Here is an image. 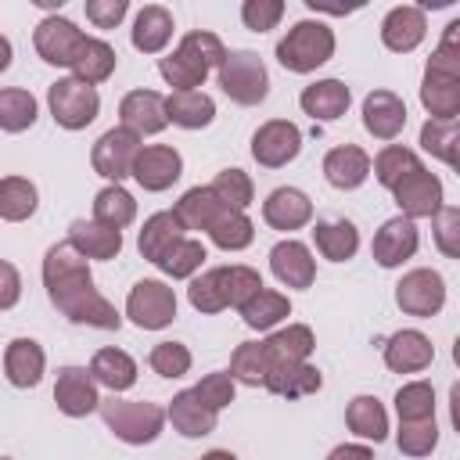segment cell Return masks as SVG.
<instances>
[{"label":"cell","mask_w":460,"mask_h":460,"mask_svg":"<svg viewBox=\"0 0 460 460\" xmlns=\"http://www.w3.org/2000/svg\"><path fill=\"white\" fill-rule=\"evenodd\" d=\"M43 284H47L54 309H61V316H68L72 323H86V327H101V331L122 327V316L115 313V305L93 288L86 259L68 241H58L47 248Z\"/></svg>","instance_id":"1"},{"label":"cell","mask_w":460,"mask_h":460,"mask_svg":"<svg viewBox=\"0 0 460 460\" xmlns=\"http://www.w3.org/2000/svg\"><path fill=\"white\" fill-rule=\"evenodd\" d=\"M456 32H460V22H449L438 50L428 58V68H424L420 104L428 108L431 119H456L460 115V54H456Z\"/></svg>","instance_id":"2"},{"label":"cell","mask_w":460,"mask_h":460,"mask_svg":"<svg viewBox=\"0 0 460 460\" xmlns=\"http://www.w3.org/2000/svg\"><path fill=\"white\" fill-rule=\"evenodd\" d=\"M223 58H226V50H223L219 36L194 29V32H187L180 40V47L169 58L158 61V72L176 90H198L205 83V75L223 65Z\"/></svg>","instance_id":"3"},{"label":"cell","mask_w":460,"mask_h":460,"mask_svg":"<svg viewBox=\"0 0 460 460\" xmlns=\"http://www.w3.org/2000/svg\"><path fill=\"white\" fill-rule=\"evenodd\" d=\"M101 417L104 424L115 431V438L129 442V446H144L155 442L162 435L165 424V410L158 402H144V399H101Z\"/></svg>","instance_id":"4"},{"label":"cell","mask_w":460,"mask_h":460,"mask_svg":"<svg viewBox=\"0 0 460 460\" xmlns=\"http://www.w3.org/2000/svg\"><path fill=\"white\" fill-rule=\"evenodd\" d=\"M334 54V32L323 22H295L288 36L277 43V61L288 72H313Z\"/></svg>","instance_id":"5"},{"label":"cell","mask_w":460,"mask_h":460,"mask_svg":"<svg viewBox=\"0 0 460 460\" xmlns=\"http://www.w3.org/2000/svg\"><path fill=\"white\" fill-rule=\"evenodd\" d=\"M216 72H219L223 93L234 104L252 108V104H262L266 93H270V72H266V65L255 50H230Z\"/></svg>","instance_id":"6"},{"label":"cell","mask_w":460,"mask_h":460,"mask_svg":"<svg viewBox=\"0 0 460 460\" xmlns=\"http://www.w3.org/2000/svg\"><path fill=\"white\" fill-rule=\"evenodd\" d=\"M47 104H50V115L58 126L65 129H86L97 111H101V97L93 86L79 83L75 75L72 79H58L50 90H47Z\"/></svg>","instance_id":"7"},{"label":"cell","mask_w":460,"mask_h":460,"mask_svg":"<svg viewBox=\"0 0 460 460\" xmlns=\"http://www.w3.org/2000/svg\"><path fill=\"white\" fill-rule=\"evenodd\" d=\"M126 316L144 331H162L176 320V295L162 280H140L133 284L126 298Z\"/></svg>","instance_id":"8"},{"label":"cell","mask_w":460,"mask_h":460,"mask_svg":"<svg viewBox=\"0 0 460 460\" xmlns=\"http://www.w3.org/2000/svg\"><path fill=\"white\" fill-rule=\"evenodd\" d=\"M395 305L410 316H435L446 305V280L438 270H410L399 284H395Z\"/></svg>","instance_id":"9"},{"label":"cell","mask_w":460,"mask_h":460,"mask_svg":"<svg viewBox=\"0 0 460 460\" xmlns=\"http://www.w3.org/2000/svg\"><path fill=\"white\" fill-rule=\"evenodd\" d=\"M137 155H140V137L133 129H126V126H115V129L101 133V140L93 144L90 162H93V172L97 176L119 183L122 176H129Z\"/></svg>","instance_id":"10"},{"label":"cell","mask_w":460,"mask_h":460,"mask_svg":"<svg viewBox=\"0 0 460 460\" xmlns=\"http://www.w3.org/2000/svg\"><path fill=\"white\" fill-rule=\"evenodd\" d=\"M298 151H302V129H298L295 122H288V119H270V122H262V126L255 129V137H252V155H255V162L266 165V169L288 165Z\"/></svg>","instance_id":"11"},{"label":"cell","mask_w":460,"mask_h":460,"mask_svg":"<svg viewBox=\"0 0 460 460\" xmlns=\"http://www.w3.org/2000/svg\"><path fill=\"white\" fill-rule=\"evenodd\" d=\"M392 194L406 219H431L442 208V180L435 172H428L424 165L413 169L406 180H399L392 187Z\"/></svg>","instance_id":"12"},{"label":"cell","mask_w":460,"mask_h":460,"mask_svg":"<svg viewBox=\"0 0 460 460\" xmlns=\"http://www.w3.org/2000/svg\"><path fill=\"white\" fill-rule=\"evenodd\" d=\"M180 172H183V158H180V151L169 147V144L140 147V155H137V162H133V169H129V176H133L144 190H165V187H172V183L180 180Z\"/></svg>","instance_id":"13"},{"label":"cell","mask_w":460,"mask_h":460,"mask_svg":"<svg viewBox=\"0 0 460 460\" xmlns=\"http://www.w3.org/2000/svg\"><path fill=\"white\" fill-rule=\"evenodd\" d=\"M54 402L65 417H86L101 406L97 395V381L90 377L86 367H61L58 370V385H54Z\"/></svg>","instance_id":"14"},{"label":"cell","mask_w":460,"mask_h":460,"mask_svg":"<svg viewBox=\"0 0 460 460\" xmlns=\"http://www.w3.org/2000/svg\"><path fill=\"white\" fill-rule=\"evenodd\" d=\"M32 43H36V54L47 61V65H72L79 43H83V32L75 29V22L61 18V14H50L36 25L32 32Z\"/></svg>","instance_id":"15"},{"label":"cell","mask_w":460,"mask_h":460,"mask_svg":"<svg viewBox=\"0 0 460 460\" xmlns=\"http://www.w3.org/2000/svg\"><path fill=\"white\" fill-rule=\"evenodd\" d=\"M119 115H122V126L133 129L137 137L162 133L169 126V119H165V97L158 90H133V93H126L122 104H119Z\"/></svg>","instance_id":"16"},{"label":"cell","mask_w":460,"mask_h":460,"mask_svg":"<svg viewBox=\"0 0 460 460\" xmlns=\"http://www.w3.org/2000/svg\"><path fill=\"white\" fill-rule=\"evenodd\" d=\"M363 126L377 140H395L406 126V104L392 90H370L363 101Z\"/></svg>","instance_id":"17"},{"label":"cell","mask_w":460,"mask_h":460,"mask_svg":"<svg viewBox=\"0 0 460 460\" xmlns=\"http://www.w3.org/2000/svg\"><path fill=\"white\" fill-rule=\"evenodd\" d=\"M417 244H420V237H417V226H413V219H406V216H395V219L381 223V230L374 234V244H370V252H374V259H377L385 270H392V266L406 262V259L417 252Z\"/></svg>","instance_id":"18"},{"label":"cell","mask_w":460,"mask_h":460,"mask_svg":"<svg viewBox=\"0 0 460 460\" xmlns=\"http://www.w3.org/2000/svg\"><path fill=\"white\" fill-rule=\"evenodd\" d=\"M270 270L288 288H309L313 277H316V262H313L309 248L302 241H291V237L288 241H277L270 248Z\"/></svg>","instance_id":"19"},{"label":"cell","mask_w":460,"mask_h":460,"mask_svg":"<svg viewBox=\"0 0 460 460\" xmlns=\"http://www.w3.org/2000/svg\"><path fill=\"white\" fill-rule=\"evenodd\" d=\"M431 359H435V349H431L428 334H420V331H395L385 341V363L395 374H417V370L431 367Z\"/></svg>","instance_id":"20"},{"label":"cell","mask_w":460,"mask_h":460,"mask_svg":"<svg viewBox=\"0 0 460 460\" xmlns=\"http://www.w3.org/2000/svg\"><path fill=\"white\" fill-rule=\"evenodd\" d=\"M424 32H428L424 11H420V7H410V4L392 7V11L385 14V22H381V43H385L388 50H395V54L413 50V47L424 40Z\"/></svg>","instance_id":"21"},{"label":"cell","mask_w":460,"mask_h":460,"mask_svg":"<svg viewBox=\"0 0 460 460\" xmlns=\"http://www.w3.org/2000/svg\"><path fill=\"white\" fill-rule=\"evenodd\" d=\"M323 176L338 190H356L370 176V155L363 147H356V144L331 147L327 158H323Z\"/></svg>","instance_id":"22"},{"label":"cell","mask_w":460,"mask_h":460,"mask_svg":"<svg viewBox=\"0 0 460 460\" xmlns=\"http://www.w3.org/2000/svg\"><path fill=\"white\" fill-rule=\"evenodd\" d=\"M262 219L273 230H298V226H305L313 219V201L298 187H277L262 201Z\"/></svg>","instance_id":"23"},{"label":"cell","mask_w":460,"mask_h":460,"mask_svg":"<svg viewBox=\"0 0 460 460\" xmlns=\"http://www.w3.org/2000/svg\"><path fill=\"white\" fill-rule=\"evenodd\" d=\"M262 385H266L273 395L302 399V395L320 392L323 377H320V370H316L309 359H302V363H270V370H266V381H262Z\"/></svg>","instance_id":"24"},{"label":"cell","mask_w":460,"mask_h":460,"mask_svg":"<svg viewBox=\"0 0 460 460\" xmlns=\"http://www.w3.org/2000/svg\"><path fill=\"white\" fill-rule=\"evenodd\" d=\"M349 101H352V93H349V86H345L341 79H316V83H309V86L302 90V97H298L302 111L313 115V119H320V122L341 119V115L349 111Z\"/></svg>","instance_id":"25"},{"label":"cell","mask_w":460,"mask_h":460,"mask_svg":"<svg viewBox=\"0 0 460 460\" xmlns=\"http://www.w3.org/2000/svg\"><path fill=\"white\" fill-rule=\"evenodd\" d=\"M43 367H47V356L32 338H14L4 352V370L14 388H36L43 377Z\"/></svg>","instance_id":"26"},{"label":"cell","mask_w":460,"mask_h":460,"mask_svg":"<svg viewBox=\"0 0 460 460\" xmlns=\"http://www.w3.org/2000/svg\"><path fill=\"white\" fill-rule=\"evenodd\" d=\"M68 244L83 255V259H115L122 252V230L101 226L93 219H75L68 226Z\"/></svg>","instance_id":"27"},{"label":"cell","mask_w":460,"mask_h":460,"mask_svg":"<svg viewBox=\"0 0 460 460\" xmlns=\"http://www.w3.org/2000/svg\"><path fill=\"white\" fill-rule=\"evenodd\" d=\"M115 50L104 43V40H97V36H83V43H79V50H75V58H72V72H75V79L79 83H86V86H97V83H104L111 72H115Z\"/></svg>","instance_id":"28"},{"label":"cell","mask_w":460,"mask_h":460,"mask_svg":"<svg viewBox=\"0 0 460 460\" xmlns=\"http://www.w3.org/2000/svg\"><path fill=\"white\" fill-rule=\"evenodd\" d=\"M165 119L183 129H201L216 119V101L201 90H176L165 97Z\"/></svg>","instance_id":"29"},{"label":"cell","mask_w":460,"mask_h":460,"mask_svg":"<svg viewBox=\"0 0 460 460\" xmlns=\"http://www.w3.org/2000/svg\"><path fill=\"white\" fill-rule=\"evenodd\" d=\"M90 377L111 392H126L137 381V363L122 349H97L90 359Z\"/></svg>","instance_id":"30"},{"label":"cell","mask_w":460,"mask_h":460,"mask_svg":"<svg viewBox=\"0 0 460 460\" xmlns=\"http://www.w3.org/2000/svg\"><path fill=\"white\" fill-rule=\"evenodd\" d=\"M169 40H172V14L162 4L140 7L137 22H133V47L144 54H158Z\"/></svg>","instance_id":"31"},{"label":"cell","mask_w":460,"mask_h":460,"mask_svg":"<svg viewBox=\"0 0 460 460\" xmlns=\"http://www.w3.org/2000/svg\"><path fill=\"white\" fill-rule=\"evenodd\" d=\"M180 237H183V223L176 219V212H155V216L144 223L140 237H137V248H140V255H144L147 262H158Z\"/></svg>","instance_id":"32"},{"label":"cell","mask_w":460,"mask_h":460,"mask_svg":"<svg viewBox=\"0 0 460 460\" xmlns=\"http://www.w3.org/2000/svg\"><path fill=\"white\" fill-rule=\"evenodd\" d=\"M165 417L172 420V428H176L183 438H201V435H212V431H216V413L205 410L190 392H176Z\"/></svg>","instance_id":"33"},{"label":"cell","mask_w":460,"mask_h":460,"mask_svg":"<svg viewBox=\"0 0 460 460\" xmlns=\"http://www.w3.org/2000/svg\"><path fill=\"white\" fill-rule=\"evenodd\" d=\"M313 241H316V248H320L323 259L345 262V259H352L356 248H359V230H356L349 219H323V223H316Z\"/></svg>","instance_id":"34"},{"label":"cell","mask_w":460,"mask_h":460,"mask_svg":"<svg viewBox=\"0 0 460 460\" xmlns=\"http://www.w3.org/2000/svg\"><path fill=\"white\" fill-rule=\"evenodd\" d=\"M313 345L316 341H313V331L305 323H288L284 331H277L262 341L270 363H302V359H309Z\"/></svg>","instance_id":"35"},{"label":"cell","mask_w":460,"mask_h":460,"mask_svg":"<svg viewBox=\"0 0 460 460\" xmlns=\"http://www.w3.org/2000/svg\"><path fill=\"white\" fill-rule=\"evenodd\" d=\"M345 424L352 435L370 438V442H385V435H388V413L374 395H356L345 410Z\"/></svg>","instance_id":"36"},{"label":"cell","mask_w":460,"mask_h":460,"mask_svg":"<svg viewBox=\"0 0 460 460\" xmlns=\"http://www.w3.org/2000/svg\"><path fill=\"white\" fill-rule=\"evenodd\" d=\"M226 205L208 190V187H190L180 201H176V219L183 223V230H208L212 226V219L223 212Z\"/></svg>","instance_id":"37"},{"label":"cell","mask_w":460,"mask_h":460,"mask_svg":"<svg viewBox=\"0 0 460 460\" xmlns=\"http://www.w3.org/2000/svg\"><path fill=\"white\" fill-rule=\"evenodd\" d=\"M133 216H137V201H133V194L126 187L111 183V187L97 190V198H93V223L122 230V226L133 223Z\"/></svg>","instance_id":"38"},{"label":"cell","mask_w":460,"mask_h":460,"mask_svg":"<svg viewBox=\"0 0 460 460\" xmlns=\"http://www.w3.org/2000/svg\"><path fill=\"white\" fill-rule=\"evenodd\" d=\"M288 313H291L288 295L270 291V288H259V291L241 305V316H244V323H248L252 331H270V327L280 323Z\"/></svg>","instance_id":"39"},{"label":"cell","mask_w":460,"mask_h":460,"mask_svg":"<svg viewBox=\"0 0 460 460\" xmlns=\"http://www.w3.org/2000/svg\"><path fill=\"white\" fill-rule=\"evenodd\" d=\"M208 237H212V244L223 248V252H241V248L252 244L255 226H252V219H248L244 212H237V208H223V212L212 219Z\"/></svg>","instance_id":"40"},{"label":"cell","mask_w":460,"mask_h":460,"mask_svg":"<svg viewBox=\"0 0 460 460\" xmlns=\"http://www.w3.org/2000/svg\"><path fill=\"white\" fill-rule=\"evenodd\" d=\"M36 212V187L25 176H4L0 180V219L22 223Z\"/></svg>","instance_id":"41"},{"label":"cell","mask_w":460,"mask_h":460,"mask_svg":"<svg viewBox=\"0 0 460 460\" xmlns=\"http://www.w3.org/2000/svg\"><path fill=\"white\" fill-rule=\"evenodd\" d=\"M36 122V97L29 90L7 86L0 90V129L4 133H22Z\"/></svg>","instance_id":"42"},{"label":"cell","mask_w":460,"mask_h":460,"mask_svg":"<svg viewBox=\"0 0 460 460\" xmlns=\"http://www.w3.org/2000/svg\"><path fill=\"white\" fill-rule=\"evenodd\" d=\"M413 169H420V158L410 151V147H402V144H388V147H381V155L374 158V176L392 190L399 180H406Z\"/></svg>","instance_id":"43"},{"label":"cell","mask_w":460,"mask_h":460,"mask_svg":"<svg viewBox=\"0 0 460 460\" xmlns=\"http://www.w3.org/2000/svg\"><path fill=\"white\" fill-rule=\"evenodd\" d=\"M266 370H270V356L262 349V341H244L234 349L230 356V377L241 381V385H262L266 381Z\"/></svg>","instance_id":"44"},{"label":"cell","mask_w":460,"mask_h":460,"mask_svg":"<svg viewBox=\"0 0 460 460\" xmlns=\"http://www.w3.org/2000/svg\"><path fill=\"white\" fill-rule=\"evenodd\" d=\"M456 140H460L456 119H428L420 126V147L442 158L446 165H456Z\"/></svg>","instance_id":"45"},{"label":"cell","mask_w":460,"mask_h":460,"mask_svg":"<svg viewBox=\"0 0 460 460\" xmlns=\"http://www.w3.org/2000/svg\"><path fill=\"white\" fill-rule=\"evenodd\" d=\"M205 259H208V255H205V244H201V241H194V237H180V241H176L155 266L176 280V277H190Z\"/></svg>","instance_id":"46"},{"label":"cell","mask_w":460,"mask_h":460,"mask_svg":"<svg viewBox=\"0 0 460 460\" xmlns=\"http://www.w3.org/2000/svg\"><path fill=\"white\" fill-rule=\"evenodd\" d=\"M219 284H223V302L241 309L262 288V277L252 266H219Z\"/></svg>","instance_id":"47"},{"label":"cell","mask_w":460,"mask_h":460,"mask_svg":"<svg viewBox=\"0 0 460 460\" xmlns=\"http://www.w3.org/2000/svg\"><path fill=\"white\" fill-rule=\"evenodd\" d=\"M395 413L399 420H424L435 417V388L428 381H410L395 392Z\"/></svg>","instance_id":"48"},{"label":"cell","mask_w":460,"mask_h":460,"mask_svg":"<svg viewBox=\"0 0 460 460\" xmlns=\"http://www.w3.org/2000/svg\"><path fill=\"white\" fill-rule=\"evenodd\" d=\"M208 190H212L226 208L244 212V208L252 205V180H248L244 169H223V172L208 183Z\"/></svg>","instance_id":"49"},{"label":"cell","mask_w":460,"mask_h":460,"mask_svg":"<svg viewBox=\"0 0 460 460\" xmlns=\"http://www.w3.org/2000/svg\"><path fill=\"white\" fill-rule=\"evenodd\" d=\"M395 442H399V449H402L406 456H428V453L438 446L435 417H424V420H402Z\"/></svg>","instance_id":"50"},{"label":"cell","mask_w":460,"mask_h":460,"mask_svg":"<svg viewBox=\"0 0 460 460\" xmlns=\"http://www.w3.org/2000/svg\"><path fill=\"white\" fill-rule=\"evenodd\" d=\"M190 395L205 406V410H212V413H219L223 406H230L234 402V377L230 374H223V370H216V374H205L194 388H190Z\"/></svg>","instance_id":"51"},{"label":"cell","mask_w":460,"mask_h":460,"mask_svg":"<svg viewBox=\"0 0 460 460\" xmlns=\"http://www.w3.org/2000/svg\"><path fill=\"white\" fill-rule=\"evenodd\" d=\"M187 298H190V305L198 313H219V309H226L223 284H219V266L216 270H205L201 277H194L190 288H187Z\"/></svg>","instance_id":"52"},{"label":"cell","mask_w":460,"mask_h":460,"mask_svg":"<svg viewBox=\"0 0 460 460\" xmlns=\"http://www.w3.org/2000/svg\"><path fill=\"white\" fill-rule=\"evenodd\" d=\"M151 370L162 374V377H183L190 370V349L180 345V341H158L147 356Z\"/></svg>","instance_id":"53"},{"label":"cell","mask_w":460,"mask_h":460,"mask_svg":"<svg viewBox=\"0 0 460 460\" xmlns=\"http://www.w3.org/2000/svg\"><path fill=\"white\" fill-rule=\"evenodd\" d=\"M431 226H435V244L446 259H460V208L453 205H442L435 216H431Z\"/></svg>","instance_id":"54"},{"label":"cell","mask_w":460,"mask_h":460,"mask_svg":"<svg viewBox=\"0 0 460 460\" xmlns=\"http://www.w3.org/2000/svg\"><path fill=\"white\" fill-rule=\"evenodd\" d=\"M284 18V4L280 0H244L241 4V22L252 32H266Z\"/></svg>","instance_id":"55"},{"label":"cell","mask_w":460,"mask_h":460,"mask_svg":"<svg viewBox=\"0 0 460 460\" xmlns=\"http://www.w3.org/2000/svg\"><path fill=\"white\" fill-rule=\"evenodd\" d=\"M126 11H129L126 0H86V18L97 29H115L126 18Z\"/></svg>","instance_id":"56"},{"label":"cell","mask_w":460,"mask_h":460,"mask_svg":"<svg viewBox=\"0 0 460 460\" xmlns=\"http://www.w3.org/2000/svg\"><path fill=\"white\" fill-rule=\"evenodd\" d=\"M18 298H22V277H18V270L11 262L0 259V309L18 305Z\"/></svg>","instance_id":"57"},{"label":"cell","mask_w":460,"mask_h":460,"mask_svg":"<svg viewBox=\"0 0 460 460\" xmlns=\"http://www.w3.org/2000/svg\"><path fill=\"white\" fill-rule=\"evenodd\" d=\"M327 460H374V453H370L367 446H352V442H345V446H334V449L327 453Z\"/></svg>","instance_id":"58"},{"label":"cell","mask_w":460,"mask_h":460,"mask_svg":"<svg viewBox=\"0 0 460 460\" xmlns=\"http://www.w3.org/2000/svg\"><path fill=\"white\" fill-rule=\"evenodd\" d=\"M11 54H14V50H11V40H7V36H0V72H7V68H11Z\"/></svg>","instance_id":"59"},{"label":"cell","mask_w":460,"mask_h":460,"mask_svg":"<svg viewBox=\"0 0 460 460\" xmlns=\"http://www.w3.org/2000/svg\"><path fill=\"white\" fill-rule=\"evenodd\" d=\"M201 460H237V456H234L230 449H208V453H205Z\"/></svg>","instance_id":"60"},{"label":"cell","mask_w":460,"mask_h":460,"mask_svg":"<svg viewBox=\"0 0 460 460\" xmlns=\"http://www.w3.org/2000/svg\"><path fill=\"white\" fill-rule=\"evenodd\" d=\"M0 460H7V456H0Z\"/></svg>","instance_id":"61"}]
</instances>
